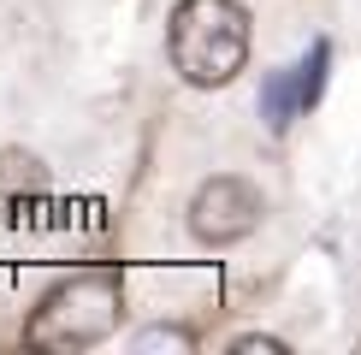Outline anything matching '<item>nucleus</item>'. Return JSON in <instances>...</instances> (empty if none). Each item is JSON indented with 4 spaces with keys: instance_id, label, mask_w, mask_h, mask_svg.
I'll list each match as a JSON object with an SVG mask.
<instances>
[{
    "instance_id": "nucleus-6",
    "label": "nucleus",
    "mask_w": 361,
    "mask_h": 355,
    "mask_svg": "<svg viewBox=\"0 0 361 355\" xmlns=\"http://www.w3.org/2000/svg\"><path fill=\"white\" fill-rule=\"evenodd\" d=\"M130 349H137V355H154V349H195V337L184 332V325H148Z\"/></svg>"
},
{
    "instance_id": "nucleus-5",
    "label": "nucleus",
    "mask_w": 361,
    "mask_h": 355,
    "mask_svg": "<svg viewBox=\"0 0 361 355\" xmlns=\"http://www.w3.org/2000/svg\"><path fill=\"white\" fill-rule=\"evenodd\" d=\"M0 184H6V201H12V213L24 219V196H48V178H42V166L30 154H0Z\"/></svg>"
},
{
    "instance_id": "nucleus-1",
    "label": "nucleus",
    "mask_w": 361,
    "mask_h": 355,
    "mask_svg": "<svg viewBox=\"0 0 361 355\" xmlns=\"http://www.w3.org/2000/svg\"><path fill=\"white\" fill-rule=\"evenodd\" d=\"M172 66L195 89H219L249 59V18L237 0H184L172 12Z\"/></svg>"
},
{
    "instance_id": "nucleus-4",
    "label": "nucleus",
    "mask_w": 361,
    "mask_h": 355,
    "mask_svg": "<svg viewBox=\"0 0 361 355\" xmlns=\"http://www.w3.org/2000/svg\"><path fill=\"white\" fill-rule=\"evenodd\" d=\"M326 66H332V42H314L296 66L273 71L267 89H261V118H267V125L284 130L296 113H308L314 101H320V89H326Z\"/></svg>"
},
{
    "instance_id": "nucleus-2",
    "label": "nucleus",
    "mask_w": 361,
    "mask_h": 355,
    "mask_svg": "<svg viewBox=\"0 0 361 355\" xmlns=\"http://www.w3.org/2000/svg\"><path fill=\"white\" fill-rule=\"evenodd\" d=\"M118 308H125V285H118V273L95 266V273H78V278H66L59 290L42 296V308L30 314L24 337L36 349L71 355V349H89V344H101V337H113Z\"/></svg>"
},
{
    "instance_id": "nucleus-7",
    "label": "nucleus",
    "mask_w": 361,
    "mask_h": 355,
    "mask_svg": "<svg viewBox=\"0 0 361 355\" xmlns=\"http://www.w3.org/2000/svg\"><path fill=\"white\" fill-rule=\"evenodd\" d=\"M231 349H237V355H284V344H279V337H237Z\"/></svg>"
},
{
    "instance_id": "nucleus-3",
    "label": "nucleus",
    "mask_w": 361,
    "mask_h": 355,
    "mask_svg": "<svg viewBox=\"0 0 361 355\" xmlns=\"http://www.w3.org/2000/svg\"><path fill=\"white\" fill-rule=\"evenodd\" d=\"M261 225V196H255V184L243 178H207L202 189H195L190 201V231L202 237V243H237V237H249Z\"/></svg>"
}]
</instances>
